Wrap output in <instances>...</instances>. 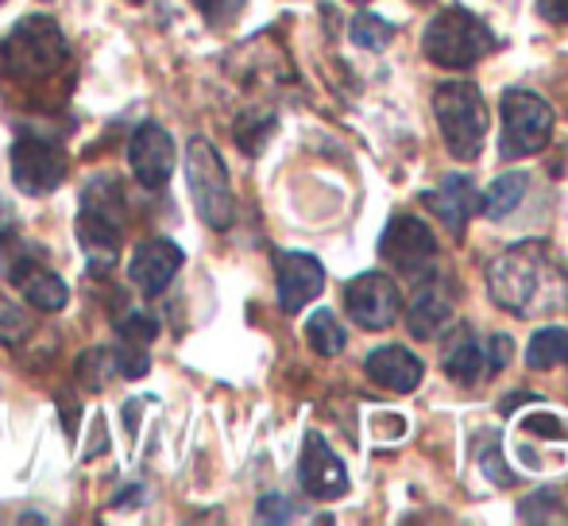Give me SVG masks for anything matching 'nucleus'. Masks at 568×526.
Listing matches in <instances>:
<instances>
[{
    "label": "nucleus",
    "instance_id": "nucleus-1",
    "mask_svg": "<svg viewBox=\"0 0 568 526\" xmlns=\"http://www.w3.org/2000/svg\"><path fill=\"white\" fill-rule=\"evenodd\" d=\"M487 283L495 302L518 317L557 314L565 306V267L541 241H526L503 252L487 271Z\"/></svg>",
    "mask_w": 568,
    "mask_h": 526
},
{
    "label": "nucleus",
    "instance_id": "nucleus-2",
    "mask_svg": "<svg viewBox=\"0 0 568 526\" xmlns=\"http://www.w3.org/2000/svg\"><path fill=\"white\" fill-rule=\"evenodd\" d=\"M124 190L113 174H101L82 190L78 213V244L90 260V275L105 279L120 263V229H124Z\"/></svg>",
    "mask_w": 568,
    "mask_h": 526
},
{
    "label": "nucleus",
    "instance_id": "nucleus-3",
    "mask_svg": "<svg viewBox=\"0 0 568 526\" xmlns=\"http://www.w3.org/2000/svg\"><path fill=\"white\" fill-rule=\"evenodd\" d=\"M67 36L51 16H28L8 31V39H0V62L16 85H31L36 78L47 82L67 67Z\"/></svg>",
    "mask_w": 568,
    "mask_h": 526
},
{
    "label": "nucleus",
    "instance_id": "nucleus-4",
    "mask_svg": "<svg viewBox=\"0 0 568 526\" xmlns=\"http://www.w3.org/2000/svg\"><path fill=\"white\" fill-rule=\"evenodd\" d=\"M426 54L445 70H464L476 67L487 51L495 47V36L479 16H471L468 8H445V12L434 16V23L426 28V39H422Z\"/></svg>",
    "mask_w": 568,
    "mask_h": 526
},
{
    "label": "nucleus",
    "instance_id": "nucleus-5",
    "mask_svg": "<svg viewBox=\"0 0 568 526\" xmlns=\"http://www.w3.org/2000/svg\"><path fill=\"white\" fill-rule=\"evenodd\" d=\"M186 182H190V198H194L197 218L210 229H229L236 202H232V182L225 171V159L213 148L205 135H194L186 151Z\"/></svg>",
    "mask_w": 568,
    "mask_h": 526
},
{
    "label": "nucleus",
    "instance_id": "nucleus-6",
    "mask_svg": "<svg viewBox=\"0 0 568 526\" xmlns=\"http://www.w3.org/2000/svg\"><path fill=\"white\" fill-rule=\"evenodd\" d=\"M437 109V124H442L445 148L453 151L456 159H476L484 151V135H487V105L484 93L468 82H449L437 90L434 98Z\"/></svg>",
    "mask_w": 568,
    "mask_h": 526
},
{
    "label": "nucleus",
    "instance_id": "nucleus-7",
    "mask_svg": "<svg viewBox=\"0 0 568 526\" xmlns=\"http://www.w3.org/2000/svg\"><path fill=\"white\" fill-rule=\"evenodd\" d=\"M67 171V148L54 135H20L12 143V182L28 198H43L51 190H59Z\"/></svg>",
    "mask_w": 568,
    "mask_h": 526
},
{
    "label": "nucleus",
    "instance_id": "nucleus-8",
    "mask_svg": "<svg viewBox=\"0 0 568 526\" xmlns=\"http://www.w3.org/2000/svg\"><path fill=\"white\" fill-rule=\"evenodd\" d=\"M554 132V113L538 93L510 90L503 93V155L526 159L538 155Z\"/></svg>",
    "mask_w": 568,
    "mask_h": 526
},
{
    "label": "nucleus",
    "instance_id": "nucleus-9",
    "mask_svg": "<svg viewBox=\"0 0 568 526\" xmlns=\"http://www.w3.org/2000/svg\"><path fill=\"white\" fill-rule=\"evenodd\" d=\"M128 163H132V174L140 179V186L148 190H163L174 174V140L163 124L148 121L132 132V143H128Z\"/></svg>",
    "mask_w": 568,
    "mask_h": 526
},
{
    "label": "nucleus",
    "instance_id": "nucleus-10",
    "mask_svg": "<svg viewBox=\"0 0 568 526\" xmlns=\"http://www.w3.org/2000/svg\"><path fill=\"white\" fill-rule=\"evenodd\" d=\"M344 302H348L352 322H359L364 330H387L398 317V306H403L398 286L387 275H379V271L352 279L348 291H344Z\"/></svg>",
    "mask_w": 568,
    "mask_h": 526
},
{
    "label": "nucleus",
    "instance_id": "nucleus-11",
    "mask_svg": "<svg viewBox=\"0 0 568 526\" xmlns=\"http://www.w3.org/2000/svg\"><path fill=\"white\" fill-rule=\"evenodd\" d=\"M379 252H383V260H390L398 271L418 275V271L429 267V260L437 256V241L418 218H406L403 213V218H395L387 225V233H383V241H379Z\"/></svg>",
    "mask_w": 568,
    "mask_h": 526
},
{
    "label": "nucleus",
    "instance_id": "nucleus-12",
    "mask_svg": "<svg viewBox=\"0 0 568 526\" xmlns=\"http://www.w3.org/2000/svg\"><path fill=\"white\" fill-rule=\"evenodd\" d=\"M302 488L314 499H341L348 492V473L337 461V453L325 445L322 434H306V445H302Z\"/></svg>",
    "mask_w": 568,
    "mask_h": 526
},
{
    "label": "nucleus",
    "instance_id": "nucleus-13",
    "mask_svg": "<svg viewBox=\"0 0 568 526\" xmlns=\"http://www.w3.org/2000/svg\"><path fill=\"white\" fill-rule=\"evenodd\" d=\"M275 271H278V306L286 314H298L302 306H310L325 286V267L314 256H306V252H283L275 260Z\"/></svg>",
    "mask_w": 568,
    "mask_h": 526
},
{
    "label": "nucleus",
    "instance_id": "nucleus-14",
    "mask_svg": "<svg viewBox=\"0 0 568 526\" xmlns=\"http://www.w3.org/2000/svg\"><path fill=\"white\" fill-rule=\"evenodd\" d=\"M182 249L174 241H143L140 249L132 252V263H128V279L140 294H159L174 283V275L182 271Z\"/></svg>",
    "mask_w": 568,
    "mask_h": 526
},
{
    "label": "nucleus",
    "instance_id": "nucleus-15",
    "mask_svg": "<svg viewBox=\"0 0 568 526\" xmlns=\"http://www.w3.org/2000/svg\"><path fill=\"white\" fill-rule=\"evenodd\" d=\"M406 325H410L414 337L422 341H434L442 330L453 325V294H449V283L445 279H426L414 294L410 310H406Z\"/></svg>",
    "mask_w": 568,
    "mask_h": 526
},
{
    "label": "nucleus",
    "instance_id": "nucleus-16",
    "mask_svg": "<svg viewBox=\"0 0 568 526\" xmlns=\"http://www.w3.org/2000/svg\"><path fill=\"white\" fill-rule=\"evenodd\" d=\"M367 376L372 384L387 387V392H414L422 384V361L414 353H406L403 345H387V348H375L367 356Z\"/></svg>",
    "mask_w": 568,
    "mask_h": 526
},
{
    "label": "nucleus",
    "instance_id": "nucleus-17",
    "mask_svg": "<svg viewBox=\"0 0 568 526\" xmlns=\"http://www.w3.org/2000/svg\"><path fill=\"white\" fill-rule=\"evenodd\" d=\"M426 205L437 213V218L445 221L449 229H464L468 225V218L479 210V194L476 186H471L464 174H449V179L442 182L437 190H429L426 194Z\"/></svg>",
    "mask_w": 568,
    "mask_h": 526
},
{
    "label": "nucleus",
    "instance_id": "nucleus-18",
    "mask_svg": "<svg viewBox=\"0 0 568 526\" xmlns=\"http://www.w3.org/2000/svg\"><path fill=\"white\" fill-rule=\"evenodd\" d=\"M109 317H113L116 333L128 341V345H148V341H155V333H159V317L135 306V302L128 299V291H116L113 299H109Z\"/></svg>",
    "mask_w": 568,
    "mask_h": 526
},
{
    "label": "nucleus",
    "instance_id": "nucleus-19",
    "mask_svg": "<svg viewBox=\"0 0 568 526\" xmlns=\"http://www.w3.org/2000/svg\"><path fill=\"white\" fill-rule=\"evenodd\" d=\"M445 372H449V380H456V384H476L479 376H491L487 372V348L468 330H460L449 345V356H445Z\"/></svg>",
    "mask_w": 568,
    "mask_h": 526
},
{
    "label": "nucleus",
    "instance_id": "nucleus-20",
    "mask_svg": "<svg viewBox=\"0 0 568 526\" xmlns=\"http://www.w3.org/2000/svg\"><path fill=\"white\" fill-rule=\"evenodd\" d=\"M568 361V333L565 330H538L530 341V348H526V364H530L534 372H546V368H557V364Z\"/></svg>",
    "mask_w": 568,
    "mask_h": 526
},
{
    "label": "nucleus",
    "instance_id": "nucleus-21",
    "mask_svg": "<svg viewBox=\"0 0 568 526\" xmlns=\"http://www.w3.org/2000/svg\"><path fill=\"white\" fill-rule=\"evenodd\" d=\"M523 194H526V174H503V179L479 198V210H484L487 218L499 221V218H507V213H515V205L523 202Z\"/></svg>",
    "mask_w": 568,
    "mask_h": 526
},
{
    "label": "nucleus",
    "instance_id": "nucleus-22",
    "mask_svg": "<svg viewBox=\"0 0 568 526\" xmlns=\"http://www.w3.org/2000/svg\"><path fill=\"white\" fill-rule=\"evenodd\" d=\"M306 341L314 345V353L337 356L344 348V330H341V322L329 314V310H317V314L306 322Z\"/></svg>",
    "mask_w": 568,
    "mask_h": 526
},
{
    "label": "nucleus",
    "instance_id": "nucleus-23",
    "mask_svg": "<svg viewBox=\"0 0 568 526\" xmlns=\"http://www.w3.org/2000/svg\"><path fill=\"white\" fill-rule=\"evenodd\" d=\"M109 376H116L113 348H90V353H82V361H78V384L90 387V392H101Z\"/></svg>",
    "mask_w": 568,
    "mask_h": 526
},
{
    "label": "nucleus",
    "instance_id": "nucleus-24",
    "mask_svg": "<svg viewBox=\"0 0 568 526\" xmlns=\"http://www.w3.org/2000/svg\"><path fill=\"white\" fill-rule=\"evenodd\" d=\"M352 39H356L359 47H367V51H383V47L395 39V28H390L387 20H379V16L359 12L356 20H352Z\"/></svg>",
    "mask_w": 568,
    "mask_h": 526
},
{
    "label": "nucleus",
    "instance_id": "nucleus-25",
    "mask_svg": "<svg viewBox=\"0 0 568 526\" xmlns=\"http://www.w3.org/2000/svg\"><path fill=\"white\" fill-rule=\"evenodd\" d=\"M271 129H275V117L271 113H244L236 121V143L247 151V155H255V151L267 143Z\"/></svg>",
    "mask_w": 568,
    "mask_h": 526
},
{
    "label": "nucleus",
    "instance_id": "nucleus-26",
    "mask_svg": "<svg viewBox=\"0 0 568 526\" xmlns=\"http://www.w3.org/2000/svg\"><path fill=\"white\" fill-rule=\"evenodd\" d=\"M28 333H31L28 314H23V310L16 306L12 299H4V294H0V345H4V348L20 345Z\"/></svg>",
    "mask_w": 568,
    "mask_h": 526
},
{
    "label": "nucleus",
    "instance_id": "nucleus-27",
    "mask_svg": "<svg viewBox=\"0 0 568 526\" xmlns=\"http://www.w3.org/2000/svg\"><path fill=\"white\" fill-rule=\"evenodd\" d=\"M113 364H116V376L124 380H140L151 368L148 353H140V348H113Z\"/></svg>",
    "mask_w": 568,
    "mask_h": 526
},
{
    "label": "nucleus",
    "instance_id": "nucleus-28",
    "mask_svg": "<svg viewBox=\"0 0 568 526\" xmlns=\"http://www.w3.org/2000/svg\"><path fill=\"white\" fill-rule=\"evenodd\" d=\"M557 492H538L523 504V519L526 523H538V519H557Z\"/></svg>",
    "mask_w": 568,
    "mask_h": 526
},
{
    "label": "nucleus",
    "instance_id": "nucleus-29",
    "mask_svg": "<svg viewBox=\"0 0 568 526\" xmlns=\"http://www.w3.org/2000/svg\"><path fill=\"white\" fill-rule=\"evenodd\" d=\"M479 465H484V473L491 476L495 484H510V473L499 461V445H495V437H487V445L479 449Z\"/></svg>",
    "mask_w": 568,
    "mask_h": 526
},
{
    "label": "nucleus",
    "instance_id": "nucleus-30",
    "mask_svg": "<svg viewBox=\"0 0 568 526\" xmlns=\"http://www.w3.org/2000/svg\"><path fill=\"white\" fill-rule=\"evenodd\" d=\"M260 519L263 523H286V519H294V504L286 496H263L260 499Z\"/></svg>",
    "mask_w": 568,
    "mask_h": 526
},
{
    "label": "nucleus",
    "instance_id": "nucleus-31",
    "mask_svg": "<svg viewBox=\"0 0 568 526\" xmlns=\"http://www.w3.org/2000/svg\"><path fill=\"white\" fill-rule=\"evenodd\" d=\"M510 337H491V345H487V372H499L503 364L510 361Z\"/></svg>",
    "mask_w": 568,
    "mask_h": 526
},
{
    "label": "nucleus",
    "instance_id": "nucleus-32",
    "mask_svg": "<svg viewBox=\"0 0 568 526\" xmlns=\"http://www.w3.org/2000/svg\"><path fill=\"white\" fill-rule=\"evenodd\" d=\"M538 12L549 23H568V0H538Z\"/></svg>",
    "mask_w": 568,
    "mask_h": 526
},
{
    "label": "nucleus",
    "instance_id": "nucleus-33",
    "mask_svg": "<svg viewBox=\"0 0 568 526\" xmlns=\"http://www.w3.org/2000/svg\"><path fill=\"white\" fill-rule=\"evenodd\" d=\"M526 429H538V434H549V437H565V426L557 418H530Z\"/></svg>",
    "mask_w": 568,
    "mask_h": 526
},
{
    "label": "nucleus",
    "instance_id": "nucleus-34",
    "mask_svg": "<svg viewBox=\"0 0 568 526\" xmlns=\"http://www.w3.org/2000/svg\"><path fill=\"white\" fill-rule=\"evenodd\" d=\"M62 429H67L70 437L78 434V403H74V398H70V403L62 398Z\"/></svg>",
    "mask_w": 568,
    "mask_h": 526
},
{
    "label": "nucleus",
    "instance_id": "nucleus-35",
    "mask_svg": "<svg viewBox=\"0 0 568 526\" xmlns=\"http://www.w3.org/2000/svg\"><path fill=\"white\" fill-rule=\"evenodd\" d=\"M194 4H197V8H202V12H205V16H217V8H221V4H225V0H194Z\"/></svg>",
    "mask_w": 568,
    "mask_h": 526
},
{
    "label": "nucleus",
    "instance_id": "nucleus-36",
    "mask_svg": "<svg viewBox=\"0 0 568 526\" xmlns=\"http://www.w3.org/2000/svg\"><path fill=\"white\" fill-rule=\"evenodd\" d=\"M414 4H429V0H414Z\"/></svg>",
    "mask_w": 568,
    "mask_h": 526
},
{
    "label": "nucleus",
    "instance_id": "nucleus-37",
    "mask_svg": "<svg viewBox=\"0 0 568 526\" xmlns=\"http://www.w3.org/2000/svg\"><path fill=\"white\" fill-rule=\"evenodd\" d=\"M132 4H140V0H132Z\"/></svg>",
    "mask_w": 568,
    "mask_h": 526
},
{
    "label": "nucleus",
    "instance_id": "nucleus-38",
    "mask_svg": "<svg viewBox=\"0 0 568 526\" xmlns=\"http://www.w3.org/2000/svg\"><path fill=\"white\" fill-rule=\"evenodd\" d=\"M356 4H364V0H356Z\"/></svg>",
    "mask_w": 568,
    "mask_h": 526
}]
</instances>
